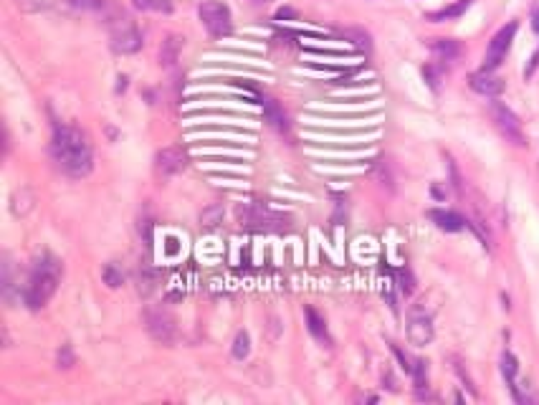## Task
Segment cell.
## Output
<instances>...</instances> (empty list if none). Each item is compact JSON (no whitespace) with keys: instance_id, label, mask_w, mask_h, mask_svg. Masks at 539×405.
Instances as JSON below:
<instances>
[{"instance_id":"obj_1","label":"cell","mask_w":539,"mask_h":405,"mask_svg":"<svg viewBox=\"0 0 539 405\" xmlns=\"http://www.w3.org/2000/svg\"><path fill=\"white\" fill-rule=\"evenodd\" d=\"M51 157L61 173H66L69 178H84L94 167L92 145H89L87 134L69 125H56L54 140H51Z\"/></svg>"},{"instance_id":"obj_2","label":"cell","mask_w":539,"mask_h":405,"mask_svg":"<svg viewBox=\"0 0 539 405\" xmlns=\"http://www.w3.org/2000/svg\"><path fill=\"white\" fill-rule=\"evenodd\" d=\"M61 261L51 253H43L34 261V269H31V276H28L26 286H23V304L31 309V312H38L51 301V297L56 294L61 284Z\"/></svg>"},{"instance_id":"obj_3","label":"cell","mask_w":539,"mask_h":405,"mask_svg":"<svg viewBox=\"0 0 539 405\" xmlns=\"http://www.w3.org/2000/svg\"><path fill=\"white\" fill-rule=\"evenodd\" d=\"M238 220L240 226L251 228V231H261V233H281L292 228V218L284 215V213H276L266 206H243L238 208Z\"/></svg>"},{"instance_id":"obj_4","label":"cell","mask_w":539,"mask_h":405,"mask_svg":"<svg viewBox=\"0 0 539 405\" xmlns=\"http://www.w3.org/2000/svg\"><path fill=\"white\" fill-rule=\"evenodd\" d=\"M109 26V46H112L114 53H137L142 48V34L140 28L134 26V20L124 13H117L112 20L107 23Z\"/></svg>"},{"instance_id":"obj_5","label":"cell","mask_w":539,"mask_h":405,"mask_svg":"<svg viewBox=\"0 0 539 405\" xmlns=\"http://www.w3.org/2000/svg\"><path fill=\"white\" fill-rule=\"evenodd\" d=\"M200 23L206 26V31L210 36H226L231 34L233 28V15H231V8L226 3H218V0H203L198 8Z\"/></svg>"},{"instance_id":"obj_6","label":"cell","mask_w":539,"mask_h":405,"mask_svg":"<svg viewBox=\"0 0 539 405\" xmlns=\"http://www.w3.org/2000/svg\"><path fill=\"white\" fill-rule=\"evenodd\" d=\"M145 329H147V334H150L154 342H160V345H170L175 339V332H178L175 317L167 312V309H162V306H147Z\"/></svg>"},{"instance_id":"obj_7","label":"cell","mask_w":539,"mask_h":405,"mask_svg":"<svg viewBox=\"0 0 539 405\" xmlns=\"http://www.w3.org/2000/svg\"><path fill=\"white\" fill-rule=\"evenodd\" d=\"M491 117H494V125H496V129H499V132L504 134V137L512 142V145H517V147H524L526 145L524 132H522L519 117H517V114H514L509 106L501 104V101H491Z\"/></svg>"},{"instance_id":"obj_8","label":"cell","mask_w":539,"mask_h":405,"mask_svg":"<svg viewBox=\"0 0 539 405\" xmlns=\"http://www.w3.org/2000/svg\"><path fill=\"white\" fill-rule=\"evenodd\" d=\"M517 28H519V23H517V20H512V23H506V26L501 28L499 34L494 36L491 43H489V51H486L484 69H489V71H494V69H496V66H499V64H501V61H504L506 51L512 48L514 36H517Z\"/></svg>"},{"instance_id":"obj_9","label":"cell","mask_w":539,"mask_h":405,"mask_svg":"<svg viewBox=\"0 0 539 405\" xmlns=\"http://www.w3.org/2000/svg\"><path fill=\"white\" fill-rule=\"evenodd\" d=\"M154 167H157V173L165 175V178L182 173L187 167V152L182 147H165V150H160V152L154 155Z\"/></svg>"},{"instance_id":"obj_10","label":"cell","mask_w":539,"mask_h":405,"mask_svg":"<svg viewBox=\"0 0 539 405\" xmlns=\"http://www.w3.org/2000/svg\"><path fill=\"white\" fill-rule=\"evenodd\" d=\"M408 339H410V345H415V347L431 345L433 325H431V317H428L426 312L415 309V312L408 317Z\"/></svg>"},{"instance_id":"obj_11","label":"cell","mask_w":539,"mask_h":405,"mask_svg":"<svg viewBox=\"0 0 539 405\" xmlns=\"http://www.w3.org/2000/svg\"><path fill=\"white\" fill-rule=\"evenodd\" d=\"M468 87H471L476 94H481V97H499V94L504 92L506 84H504V79L496 76V73L484 69V71H476L468 76Z\"/></svg>"},{"instance_id":"obj_12","label":"cell","mask_w":539,"mask_h":405,"mask_svg":"<svg viewBox=\"0 0 539 405\" xmlns=\"http://www.w3.org/2000/svg\"><path fill=\"white\" fill-rule=\"evenodd\" d=\"M428 218H431L440 231H446V233H459L466 228V220L453 211H431L428 213Z\"/></svg>"},{"instance_id":"obj_13","label":"cell","mask_w":539,"mask_h":405,"mask_svg":"<svg viewBox=\"0 0 539 405\" xmlns=\"http://www.w3.org/2000/svg\"><path fill=\"white\" fill-rule=\"evenodd\" d=\"M36 206V195L31 187H18L13 195H10V213L15 218H26L28 213L34 211Z\"/></svg>"},{"instance_id":"obj_14","label":"cell","mask_w":539,"mask_h":405,"mask_svg":"<svg viewBox=\"0 0 539 405\" xmlns=\"http://www.w3.org/2000/svg\"><path fill=\"white\" fill-rule=\"evenodd\" d=\"M182 46H185V38H182V36H167V41H162V48H160L162 66H173L175 61L180 59Z\"/></svg>"},{"instance_id":"obj_15","label":"cell","mask_w":539,"mask_h":405,"mask_svg":"<svg viewBox=\"0 0 539 405\" xmlns=\"http://www.w3.org/2000/svg\"><path fill=\"white\" fill-rule=\"evenodd\" d=\"M157 281H160L157 269H152L150 264H142L140 271H137V292H140L142 297H150V294L157 289Z\"/></svg>"},{"instance_id":"obj_16","label":"cell","mask_w":539,"mask_h":405,"mask_svg":"<svg viewBox=\"0 0 539 405\" xmlns=\"http://www.w3.org/2000/svg\"><path fill=\"white\" fill-rule=\"evenodd\" d=\"M473 6V0H459V3H453V6H446L443 10H436V13H428L426 18L433 20V23H443V20H456L461 15L466 13L468 8Z\"/></svg>"},{"instance_id":"obj_17","label":"cell","mask_w":539,"mask_h":405,"mask_svg":"<svg viewBox=\"0 0 539 405\" xmlns=\"http://www.w3.org/2000/svg\"><path fill=\"white\" fill-rule=\"evenodd\" d=\"M264 117H266V122L273 127V129H279V132H287V129H289L287 114H284V109H281V106L276 104L273 99L264 101Z\"/></svg>"},{"instance_id":"obj_18","label":"cell","mask_w":539,"mask_h":405,"mask_svg":"<svg viewBox=\"0 0 539 405\" xmlns=\"http://www.w3.org/2000/svg\"><path fill=\"white\" fill-rule=\"evenodd\" d=\"M431 48H433V53H436L440 61H451V59H456V56L461 53V46L456 43V41H451V38H436V41H431Z\"/></svg>"},{"instance_id":"obj_19","label":"cell","mask_w":539,"mask_h":405,"mask_svg":"<svg viewBox=\"0 0 539 405\" xmlns=\"http://www.w3.org/2000/svg\"><path fill=\"white\" fill-rule=\"evenodd\" d=\"M306 327H309V332L314 334V339H319V342H324V345H329V334H326V325H324V319L319 317V314L314 312V309H306Z\"/></svg>"},{"instance_id":"obj_20","label":"cell","mask_w":539,"mask_h":405,"mask_svg":"<svg viewBox=\"0 0 539 405\" xmlns=\"http://www.w3.org/2000/svg\"><path fill=\"white\" fill-rule=\"evenodd\" d=\"M132 6L147 13H173L175 0H132Z\"/></svg>"},{"instance_id":"obj_21","label":"cell","mask_w":539,"mask_h":405,"mask_svg":"<svg viewBox=\"0 0 539 405\" xmlns=\"http://www.w3.org/2000/svg\"><path fill=\"white\" fill-rule=\"evenodd\" d=\"M101 276H104V284H107L109 289H120V286L124 284V271H122L117 264L104 266V269H101Z\"/></svg>"},{"instance_id":"obj_22","label":"cell","mask_w":539,"mask_h":405,"mask_svg":"<svg viewBox=\"0 0 539 405\" xmlns=\"http://www.w3.org/2000/svg\"><path fill=\"white\" fill-rule=\"evenodd\" d=\"M517 370H519V362H517V357H514L512 353H504V357H501V372H504V378H506V383H509V388L517 385Z\"/></svg>"},{"instance_id":"obj_23","label":"cell","mask_w":539,"mask_h":405,"mask_svg":"<svg viewBox=\"0 0 539 405\" xmlns=\"http://www.w3.org/2000/svg\"><path fill=\"white\" fill-rule=\"evenodd\" d=\"M218 223H223V206H210L200 213V226L215 228Z\"/></svg>"},{"instance_id":"obj_24","label":"cell","mask_w":539,"mask_h":405,"mask_svg":"<svg viewBox=\"0 0 539 405\" xmlns=\"http://www.w3.org/2000/svg\"><path fill=\"white\" fill-rule=\"evenodd\" d=\"M248 353H251V337H248V332H243V329H240V332L236 334V339H233V357L236 360H246Z\"/></svg>"},{"instance_id":"obj_25","label":"cell","mask_w":539,"mask_h":405,"mask_svg":"<svg viewBox=\"0 0 539 405\" xmlns=\"http://www.w3.org/2000/svg\"><path fill=\"white\" fill-rule=\"evenodd\" d=\"M18 3L20 10H26V13H41V10H48L51 3L48 0H15Z\"/></svg>"},{"instance_id":"obj_26","label":"cell","mask_w":539,"mask_h":405,"mask_svg":"<svg viewBox=\"0 0 539 405\" xmlns=\"http://www.w3.org/2000/svg\"><path fill=\"white\" fill-rule=\"evenodd\" d=\"M73 8H81V10H101L107 6V0H66Z\"/></svg>"},{"instance_id":"obj_27","label":"cell","mask_w":539,"mask_h":405,"mask_svg":"<svg viewBox=\"0 0 539 405\" xmlns=\"http://www.w3.org/2000/svg\"><path fill=\"white\" fill-rule=\"evenodd\" d=\"M56 362H59V367H71V365H73V353H71V347H69V345H61L59 355H56Z\"/></svg>"},{"instance_id":"obj_28","label":"cell","mask_w":539,"mask_h":405,"mask_svg":"<svg viewBox=\"0 0 539 405\" xmlns=\"http://www.w3.org/2000/svg\"><path fill=\"white\" fill-rule=\"evenodd\" d=\"M152 218H140V236H145V243L152 246Z\"/></svg>"},{"instance_id":"obj_29","label":"cell","mask_w":539,"mask_h":405,"mask_svg":"<svg viewBox=\"0 0 539 405\" xmlns=\"http://www.w3.org/2000/svg\"><path fill=\"white\" fill-rule=\"evenodd\" d=\"M347 36L354 38V43H357L362 51H370V38H367V34H362V31H347Z\"/></svg>"},{"instance_id":"obj_30","label":"cell","mask_w":539,"mask_h":405,"mask_svg":"<svg viewBox=\"0 0 539 405\" xmlns=\"http://www.w3.org/2000/svg\"><path fill=\"white\" fill-rule=\"evenodd\" d=\"M400 289H403L405 294L413 292V276H410V271H408V269H403V271H400Z\"/></svg>"},{"instance_id":"obj_31","label":"cell","mask_w":539,"mask_h":405,"mask_svg":"<svg viewBox=\"0 0 539 405\" xmlns=\"http://www.w3.org/2000/svg\"><path fill=\"white\" fill-rule=\"evenodd\" d=\"M537 66H539V48H537V53L532 56V61H529V66H526V71H524L526 79H529V76H532V73L537 71Z\"/></svg>"},{"instance_id":"obj_32","label":"cell","mask_w":539,"mask_h":405,"mask_svg":"<svg viewBox=\"0 0 539 405\" xmlns=\"http://www.w3.org/2000/svg\"><path fill=\"white\" fill-rule=\"evenodd\" d=\"M532 31L534 34H539V8H534L532 10Z\"/></svg>"}]
</instances>
